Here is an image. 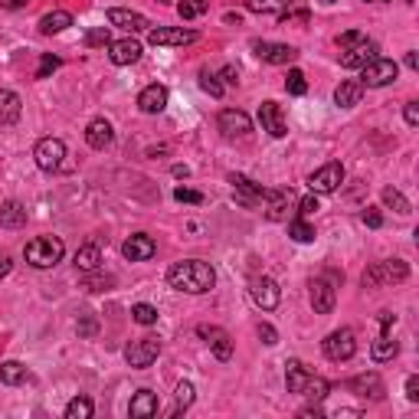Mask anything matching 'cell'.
<instances>
[{"label":"cell","mask_w":419,"mask_h":419,"mask_svg":"<svg viewBox=\"0 0 419 419\" xmlns=\"http://www.w3.org/2000/svg\"><path fill=\"white\" fill-rule=\"evenodd\" d=\"M360 99H364L360 79H347V82H341V86L334 89V102L341 105V108H354V105H360Z\"/></svg>","instance_id":"obj_30"},{"label":"cell","mask_w":419,"mask_h":419,"mask_svg":"<svg viewBox=\"0 0 419 419\" xmlns=\"http://www.w3.org/2000/svg\"><path fill=\"white\" fill-rule=\"evenodd\" d=\"M33 157H36V167H40V170L53 174V170H60V167H62L66 144H62L60 138H43V141L33 148Z\"/></svg>","instance_id":"obj_10"},{"label":"cell","mask_w":419,"mask_h":419,"mask_svg":"<svg viewBox=\"0 0 419 419\" xmlns=\"http://www.w3.org/2000/svg\"><path fill=\"white\" fill-rule=\"evenodd\" d=\"M108 285H115V279H112V275H95V279H86V288H89V292H105V288H108Z\"/></svg>","instance_id":"obj_49"},{"label":"cell","mask_w":419,"mask_h":419,"mask_svg":"<svg viewBox=\"0 0 419 419\" xmlns=\"http://www.w3.org/2000/svg\"><path fill=\"white\" fill-rule=\"evenodd\" d=\"M380 196H383V203H387L390 210H396L400 216H409V213H413V207H409V200H406V196L400 194L396 187H387V190H383Z\"/></svg>","instance_id":"obj_36"},{"label":"cell","mask_w":419,"mask_h":419,"mask_svg":"<svg viewBox=\"0 0 419 419\" xmlns=\"http://www.w3.org/2000/svg\"><path fill=\"white\" fill-rule=\"evenodd\" d=\"M157 354H161V338H154V334H144V338H138V341H131V344L125 347V360H128L135 370L151 367V364L157 360Z\"/></svg>","instance_id":"obj_7"},{"label":"cell","mask_w":419,"mask_h":419,"mask_svg":"<svg viewBox=\"0 0 419 419\" xmlns=\"http://www.w3.org/2000/svg\"><path fill=\"white\" fill-rule=\"evenodd\" d=\"M99 266H102V249H99V242H86V246L75 249V269L79 272H99Z\"/></svg>","instance_id":"obj_28"},{"label":"cell","mask_w":419,"mask_h":419,"mask_svg":"<svg viewBox=\"0 0 419 419\" xmlns=\"http://www.w3.org/2000/svg\"><path fill=\"white\" fill-rule=\"evenodd\" d=\"M377 321H380V328H383V334H390V328L396 325V314H393V312H380V314H377Z\"/></svg>","instance_id":"obj_55"},{"label":"cell","mask_w":419,"mask_h":419,"mask_svg":"<svg viewBox=\"0 0 419 419\" xmlns=\"http://www.w3.org/2000/svg\"><path fill=\"white\" fill-rule=\"evenodd\" d=\"M174 396H177V409H174V416H180V413H183V409H190V406H194V383H190V380H180L177 383V390H174Z\"/></svg>","instance_id":"obj_37"},{"label":"cell","mask_w":419,"mask_h":419,"mask_svg":"<svg viewBox=\"0 0 419 419\" xmlns=\"http://www.w3.org/2000/svg\"><path fill=\"white\" fill-rule=\"evenodd\" d=\"M167 285L177 292H187V295H207L216 285V272L203 259H183L167 269Z\"/></svg>","instance_id":"obj_1"},{"label":"cell","mask_w":419,"mask_h":419,"mask_svg":"<svg viewBox=\"0 0 419 419\" xmlns=\"http://www.w3.org/2000/svg\"><path fill=\"white\" fill-rule=\"evenodd\" d=\"M288 236L295 242H314V226L305 223V220H292L288 223Z\"/></svg>","instance_id":"obj_40"},{"label":"cell","mask_w":419,"mask_h":419,"mask_svg":"<svg viewBox=\"0 0 419 419\" xmlns=\"http://www.w3.org/2000/svg\"><path fill=\"white\" fill-rule=\"evenodd\" d=\"M314 210H318V196L308 194V196H305V200L299 203V213H301V216H312Z\"/></svg>","instance_id":"obj_54"},{"label":"cell","mask_w":419,"mask_h":419,"mask_svg":"<svg viewBox=\"0 0 419 419\" xmlns=\"http://www.w3.org/2000/svg\"><path fill=\"white\" fill-rule=\"evenodd\" d=\"M318 3H325V7H331V3H338V0H318Z\"/></svg>","instance_id":"obj_62"},{"label":"cell","mask_w":419,"mask_h":419,"mask_svg":"<svg viewBox=\"0 0 419 419\" xmlns=\"http://www.w3.org/2000/svg\"><path fill=\"white\" fill-rule=\"evenodd\" d=\"M344 164L341 161H328L325 167H318L312 177H308V187H312V194H334L341 183H344Z\"/></svg>","instance_id":"obj_8"},{"label":"cell","mask_w":419,"mask_h":419,"mask_svg":"<svg viewBox=\"0 0 419 419\" xmlns=\"http://www.w3.org/2000/svg\"><path fill=\"white\" fill-rule=\"evenodd\" d=\"M406 125H409V128H416L419 125V102H406Z\"/></svg>","instance_id":"obj_53"},{"label":"cell","mask_w":419,"mask_h":419,"mask_svg":"<svg viewBox=\"0 0 419 419\" xmlns=\"http://www.w3.org/2000/svg\"><path fill=\"white\" fill-rule=\"evenodd\" d=\"M207 10H210V0H183V3H177L180 20H194V16H203Z\"/></svg>","instance_id":"obj_38"},{"label":"cell","mask_w":419,"mask_h":419,"mask_svg":"<svg viewBox=\"0 0 419 419\" xmlns=\"http://www.w3.org/2000/svg\"><path fill=\"white\" fill-rule=\"evenodd\" d=\"M406 400L409 403H419V377H406Z\"/></svg>","instance_id":"obj_51"},{"label":"cell","mask_w":419,"mask_h":419,"mask_svg":"<svg viewBox=\"0 0 419 419\" xmlns=\"http://www.w3.org/2000/svg\"><path fill=\"white\" fill-rule=\"evenodd\" d=\"M108 60L115 62V66H131V62L141 60V43L131 40V36L112 40V43H108Z\"/></svg>","instance_id":"obj_23"},{"label":"cell","mask_w":419,"mask_h":419,"mask_svg":"<svg viewBox=\"0 0 419 419\" xmlns=\"http://www.w3.org/2000/svg\"><path fill=\"white\" fill-rule=\"evenodd\" d=\"M73 27V14L69 10H53V14L40 16V33L43 36H53V33H62Z\"/></svg>","instance_id":"obj_32"},{"label":"cell","mask_w":419,"mask_h":419,"mask_svg":"<svg viewBox=\"0 0 419 419\" xmlns=\"http://www.w3.org/2000/svg\"><path fill=\"white\" fill-rule=\"evenodd\" d=\"M321 347H325V357L334 360V364H341V360H351L357 354V338H354L351 328H338L321 341Z\"/></svg>","instance_id":"obj_6"},{"label":"cell","mask_w":419,"mask_h":419,"mask_svg":"<svg viewBox=\"0 0 419 419\" xmlns=\"http://www.w3.org/2000/svg\"><path fill=\"white\" fill-rule=\"evenodd\" d=\"M27 380H33V374L20 364V360H3V364H0V383L20 387V383H27Z\"/></svg>","instance_id":"obj_31"},{"label":"cell","mask_w":419,"mask_h":419,"mask_svg":"<svg viewBox=\"0 0 419 419\" xmlns=\"http://www.w3.org/2000/svg\"><path fill=\"white\" fill-rule=\"evenodd\" d=\"M196 33L183 30V27H157V30H148V43L151 46H187L194 43Z\"/></svg>","instance_id":"obj_22"},{"label":"cell","mask_w":419,"mask_h":419,"mask_svg":"<svg viewBox=\"0 0 419 419\" xmlns=\"http://www.w3.org/2000/svg\"><path fill=\"white\" fill-rule=\"evenodd\" d=\"M360 220L370 226V229H380V226H383V213H380V210H374V207H367L364 213H360Z\"/></svg>","instance_id":"obj_48"},{"label":"cell","mask_w":419,"mask_h":419,"mask_svg":"<svg viewBox=\"0 0 419 419\" xmlns=\"http://www.w3.org/2000/svg\"><path fill=\"white\" fill-rule=\"evenodd\" d=\"M249 299L255 301V308H262V312H275V308H279V301H282V292H279L275 279H269V275H255L253 282H249Z\"/></svg>","instance_id":"obj_9"},{"label":"cell","mask_w":419,"mask_h":419,"mask_svg":"<svg viewBox=\"0 0 419 419\" xmlns=\"http://www.w3.org/2000/svg\"><path fill=\"white\" fill-rule=\"evenodd\" d=\"M112 36H108V27H95V30L86 33V46H108Z\"/></svg>","instance_id":"obj_45"},{"label":"cell","mask_w":419,"mask_h":419,"mask_svg":"<svg viewBox=\"0 0 419 419\" xmlns=\"http://www.w3.org/2000/svg\"><path fill=\"white\" fill-rule=\"evenodd\" d=\"M92 413H95V406L89 396H75L66 403V419H92Z\"/></svg>","instance_id":"obj_35"},{"label":"cell","mask_w":419,"mask_h":419,"mask_svg":"<svg viewBox=\"0 0 419 419\" xmlns=\"http://www.w3.org/2000/svg\"><path fill=\"white\" fill-rule=\"evenodd\" d=\"M196 334H200V338L213 347L216 360H229V357H233V338H229L223 328H216V325H196Z\"/></svg>","instance_id":"obj_19"},{"label":"cell","mask_w":419,"mask_h":419,"mask_svg":"<svg viewBox=\"0 0 419 419\" xmlns=\"http://www.w3.org/2000/svg\"><path fill=\"white\" fill-rule=\"evenodd\" d=\"M60 66H62L60 56H53V53H43V56H40V69H36V79H49V75L56 73Z\"/></svg>","instance_id":"obj_44"},{"label":"cell","mask_w":419,"mask_h":419,"mask_svg":"<svg viewBox=\"0 0 419 419\" xmlns=\"http://www.w3.org/2000/svg\"><path fill=\"white\" fill-rule=\"evenodd\" d=\"M75 334H79V338H95V334H99V318H95V314H79Z\"/></svg>","instance_id":"obj_42"},{"label":"cell","mask_w":419,"mask_h":419,"mask_svg":"<svg viewBox=\"0 0 419 419\" xmlns=\"http://www.w3.org/2000/svg\"><path fill=\"white\" fill-rule=\"evenodd\" d=\"M154 253H157V242L151 240L148 233H135L121 242V255L128 262H148V259H154Z\"/></svg>","instance_id":"obj_16"},{"label":"cell","mask_w":419,"mask_h":419,"mask_svg":"<svg viewBox=\"0 0 419 419\" xmlns=\"http://www.w3.org/2000/svg\"><path fill=\"white\" fill-rule=\"evenodd\" d=\"M285 387H288V393H299V396H308L312 403H321V400L328 396L331 383L325 377L305 370L301 360H288V364H285Z\"/></svg>","instance_id":"obj_2"},{"label":"cell","mask_w":419,"mask_h":419,"mask_svg":"<svg viewBox=\"0 0 419 419\" xmlns=\"http://www.w3.org/2000/svg\"><path fill=\"white\" fill-rule=\"evenodd\" d=\"M23 255H27V262L33 269H53L66 255V246H62L60 236H36L23 246Z\"/></svg>","instance_id":"obj_3"},{"label":"cell","mask_w":419,"mask_h":419,"mask_svg":"<svg viewBox=\"0 0 419 419\" xmlns=\"http://www.w3.org/2000/svg\"><path fill=\"white\" fill-rule=\"evenodd\" d=\"M187 174H190V170H187V167H180V164H174V177H187Z\"/></svg>","instance_id":"obj_61"},{"label":"cell","mask_w":419,"mask_h":419,"mask_svg":"<svg viewBox=\"0 0 419 419\" xmlns=\"http://www.w3.org/2000/svg\"><path fill=\"white\" fill-rule=\"evenodd\" d=\"M285 89H288V95H305V92H308L305 73H301V69H288V75H285Z\"/></svg>","instance_id":"obj_41"},{"label":"cell","mask_w":419,"mask_h":419,"mask_svg":"<svg viewBox=\"0 0 419 419\" xmlns=\"http://www.w3.org/2000/svg\"><path fill=\"white\" fill-rule=\"evenodd\" d=\"M292 3L295 0H246V10H253V14H285V10H292Z\"/></svg>","instance_id":"obj_34"},{"label":"cell","mask_w":419,"mask_h":419,"mask_svg":"<svg viewBox=\"0 0 419 419\" xmlns=\"http://www.w3.org/2000/svg\"><path fill=\"white\" fill-rule=\"evenodd\" d=\"M253 53L259 56L262 62H272V66H292L299 60V49L288 43H269V40H255L253 43Z\"/></svg>","instance_id":"obj_11"},{"label":"cell","mask_w":419,"mask_h":419,"mask_svg":"<svg viewBox=\"0 0 419 419\" xmlns=\"http://www.w3.org/2000/svg\"><path fill=\"white\" fill-rule=\"evenodd\" d=\"M23 115V102H20V95L10 89H0V128H7V125H16Z\"/></svg>","instance_id":"obj_27"},{"label":"cell","mask_w":419,"mask_h":419,"mask_svg":"<svg viewBox=\"0 0 419 419\" xmlns=\"http://www.w3.org/2000/svg\"><path fill=\"white\" fill-rule=\"evenodd\" d=\"M409 279V266L403 259H387V262H374L364 272V288H380V285H396Z\"/></svg>","instance_id":"obj_4"},{"label":"cell","mask_w":419,"mask_h":419,"mask_svg":"<svg viewBox=\"0 0 419 419\" xmlns=\"http://www.w3.org/2000/svg\"><path fill=\"white\" fill-rule=\"evenodd\" d=\"M0 7H7V10H16V7H27V0H0Z\"/></svg>","instance_id":"obj_58"},{"label":"cell","mask_w":419,"mask_h":419,"mask_svg":"<svg viewBox=\"0 0 419 419\" xmlns=\"http://www.w3.org/2000/svg\"><path fill=\"white\" fill-rule=\"evenodd\" d=\"M308 10H285V14H279V23L282 27H288V23H308Z\"/></svg>","instance_id":"obj_47"},{"label":"cell","mask_w":419,"mask_h":419,"mask_svg":"<svg viewBox=\"0 0 419 419\" xmlns=\"http://www.w3.org/2000/svg\"><path fill=\"white\" fill-rule=\"evenodd\" d=\"M200 89L207 92V95H213V99H223V86H220V79L210 73V69L200 73Z\"/></svg>","instance_id":"obj_43"},{"label":"cell","mask_w":419,"mask_h":419,"mask_svg":"<svg viewBox=\"0 0 419 419\" xmlns=\"http://www.w3.org/2000/svg\"><path fill=\"white\" fill-rule=\"evenodd\" d=\"M138 108H141L144 115H161V112L167 108V86L154 82V86H148V89H141V95H138Z\"/></svg>","instance_id":"obj_25"},{"label":"cell","mask_w":419,"mask_h":419,"mask_svg":"<svg viewBox=\"0 0 419 419\" xmlns=\"http://www.w3.org/2000/svg\"><path fill=\"white\" fill-rule=\"evenodd\" d=\"M259 125H262V131H269L272 138H285V135H288V125H285L282 105H279V102H262V105H259Z\"/></svg>","instance_id":"obj_21"},{"label":"cell","mask_w":419,"mask_h":419,"mask_svg":"<svg viewBox=\"0 0 419 419\" xmlns=\"http://www.w3.org/2000/svg\"><path fill=\"white\" fill-rule=\"evenodd\" d=\"M292 203H295L292 187L266 190V196H262V213H266V220H272V223H282V220H288V207H292Z\"/></svg>","instance_id":"obj_13"},{"label":"cell","mask_w":419,"mask_h":419,"mask_svg":"<svg viewBox=\"0 0 419 419\" xmlns=\"http://www.w3.org/2000/svg\"><path fill=\"white\" fill-rule=\"evenodd\" d=\"M259 338H262V344H279V334H275V328H272V325H262V321H259Z\"/></svg>","instance_id":"obj_50"},{"label":"cell","mask_w":419,"mask_h":419,"mask_svg":"<svg viewBox=\"0 0 419 419\" xmlns=\"http://www.w3.org/2000/svg\"><path fill=\"white\" fill-rule=\"evenodd\" d=\"M174 200H177V203H203V194H200V190H190V187H177V190H174Z\"/></svg>","instance_id":"obj_46"},{"label":"cell","mask_w":419,"mask_h":419,"mask_svg":"<svg viewBox=\"0 0 419 419\" xmlns=\"http://www.w3.org/2000/svg\"><path fill=\"white\" fill-rule=\"evenodd\" d=\"M347 390L354 393V396H364V400H383V380H380V374H357L347 380Z\"/></svg>","instance_id":"obj_20"},{"label":"cell","mask_w":419,"mask_h":419,"mask_svg":"<svg viewBox=\"0 0 419 419\" xmlns=\"http://www.w3.org/2000/svg\"><path fill=\"white\" fill-rule=\"evenodd\" d=\"M105 20L112 23V27H118V30H128V33H148L151 23L144 14H138V10H125V7H112Z\"/></svg>","instance_id":"obj_15"},{"label":"cell","mask_w":419,"mask_h":419,"mask_svg":"<svg viewBox=\"0 0 419 419\" xmlns=\"http://www.w3.org/2000/svg\"><path fill=\"white\" fill-rule=\"evenodd\" d=\"M364 36H367V33H360V30H347V33H341V36H338V46L344 49V46H351V43H357V40H364Z\"/></svg>","instance_id":"obj_52"},{"label":"cell","mask_w":419,"mask_h":419,"mask_svg":"<svg viewBox=\"0 0 419 419\" xmlns=\"http://www.w3.org/2000/svg\"><path fill=\"white\" fill-rule=\"evenodd\" d=\"M0 226H3V229H20V226H27V207L16 203V200L0 203Z\"/></svg>","instance_id":"obj_29"},{"label":"cell","mask_w":419,"mask_h":419,"mask_svg":"<svg viewBox=\"0 0 419 419\" xmlns=\"http://www.w3.org/2000/svg\"><path fill=\"white\" fill-rule=\"evenodd\" d=\"M86 141H89V148L95 151H105L112 141H115V131H112V125L105 118H92L86 125Z\"/></svg>","instance_id":"obj_26"},{"label":"cell","mask_w":419,"mask_h":419,"mask_svg":"<svg viewBox=\"0 0 419 419\" xmlns=\"http://www.w3.org/2000/svg\"><path fill=\"white\" fill-rule=\"evenodd\" d=\"M406 69H419V56H416V53H406Z\"/></svg>","instance_id":"obj_59"},{"label":"cell","mask_w":419,"mask_h":419,"mask_svg":"<svg viewBox=\"0 0 419 419\" xmlns=\"http://www.w3.org/2000/svg\"><path fill=\"white\" fill-rule=\"evenodd\" d=\"M301 416H305V419H318V416H321V409H318V406H314V409H301Z\"/></svg>","instance_id":"obj_60"},{"label":"cell","mask_w":419,"mask_h":419,"mask_svg":"<svg viewBox=\"0 0 419 419\" xmlns=\"http://www.w3.org/2000/svg\"><path fill=\"white\" fill-rule=\"evenodd\" d=\"M400 354V344L390 338V334H380L374 344H370V357H374V364H387V360H393Z\"/></svg>","instance_id":"obj_33"},{"label":"cell","mask_w":419,"mask_h":419,"mask_svg":"<svg viewBox=\"0 0 419 419\" xmlns=\"http://www.w3.org/2000/svg\"><path fill=\"white\" fill-rule=\"evenodd\" d=\"M377 56V43L374 40H357V43H351L341 49V66L344 69H360V66H367V62Z\"/></svg>","instance_id":"obj_17"},{"label":"cell","mask_w":419,"mask_h":419,"mask_svg":"<svg viewBox=\"0 0 419 419\" xmlns=\"http://www.w3.org/2000/svg\"><path fill=\"white\" fill-rule=\"evenodd\" d=\"M396 75H400L396 62L387 60V56H374L367 66H360V86L364 89H383L390 82H396Z\"/></svg>","instance_id":"obj_5"},{"label":"cell","mask_w":419,"mask_h":419,"mask_svg":"<svg viewBox=\"0 0 419 419\" xmlns=\"http://www.w3.org/2000/svg\"><path fill=\"white\" fill-rule=\"evenodd\" d=\"M308 299H312V308L318 314H331L334 312V301H338V285L328 282L325 275H318L308 282Z\"/></svg>","instance_id":"obj_12"},{"label":"cell","mask_w":419,"mask_h":419,"mask_svg":"<svg viewBox=\"0 0 419 419\" xmlns=\"http://www.w3.org/2000/svg\"><path fill=\"white\" fill-rule=\"evenodd\" d=\"M157 409H161V400H157V393L144 387V390H138L135 396H131L128 416H131V419H151V416H157Z\"/></svg>","instance_id":"obj_24"},{"label":"cell","mask_w":419,"mask_h":419,"mask_svg":"<svg viewBox=\"0 0 419 419\" xmlns=\"http://www.w3.org/2000/svg\"><path fill=\"white\" fill-rule=\"evenodd\" d=\"M216 125H220V131H223L226 138H246L249 131H253L249 115L240 112V108H223V112H220V118H216Z\"/></svg>","instance_id":"obj_18"},{"label":"cell","mask_w":419,"mask_h":419,"mask_svg":"<svg viewBox=\"0 0 419 419\" xmlns=\"http://www.w3.org/2000/svg\"><path fill=\"white\" fill-rule=\"evenodd\" d=\"M229 183H233V196H236L240 207H259L262 196H266V187H262V183L242 177V174H229Z\"/></svg>","instance_id":"obj_14"},{"label":"cell","mask_w":419,"mask_h":419,"mask_svg":"<svg viewBox=\"0 0 419 419\" xmlns=\"http://www.w3.org/2000/svg\"><path fill=\"white\" fill-rule=\"evenodd\" d=\"M10 269H14L10 255H7V253H0V279H7V275H10Z\"/></svg>","instance_id":"obj_57"},{"label":"cell","mask_w":419,"mask_h":419,"mask_svg":"<svg viewBox=\"0 0 419 419\" xmlns=\"http://www.w3.org/2000/svg\"><path fill=\"white\" fill-rule=\"evenodd\" d=\"M131 318H135L138 325H157V308L154 305H148V301H138L135 308H131Z\"/></svg>","instance_id":"obj_39"},{"label":"cell","mask_w":419,"mask_h":419,"mask_svg":"<svg viewBox=\"0 0 419 419\" xmlns=\"http://www.w3.org/2000/svg\"><path fill=\"white\" fill-rule=\"evenodd\" d=\"M226 79V86H236V82H240V73H236V69H233V66H223V73H220Z\"/></svg>","instance_id":"obj_56"}]
</instances>
